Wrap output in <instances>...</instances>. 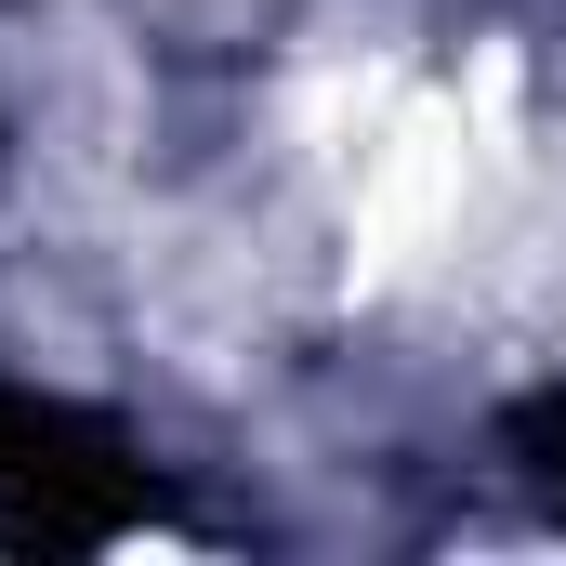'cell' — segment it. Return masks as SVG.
I'll return each instance as SVG.
<instances>
[{"mask_svg": "<svg viewBox=\"0 0 566 566\" xmlns=\"http://www.w3.org/2000/svg\"><path fill=\"white\" fill-rule=\"evenodd\" d=\"M145 514H171V488L119 422L0 382V554H106Z\"/></svg>", "mask_w": 566, "mask_h": 566, "instance_id": "cell-1", "label": "cell"}, {"mask_svg": "<svg viewBox=\"0 0 566 566\" xmlns=\"http://www.w3.org/2000/svg\"><path fill=\"white\" fill-rule=\"evenodd\" d=\"M514 461L566 501V396H527V409H514Z\"/></svg>", "mask_w": 566, "mask_h": 566, "instance_id": "cell-2", "label": "cell"}]
</instances>
